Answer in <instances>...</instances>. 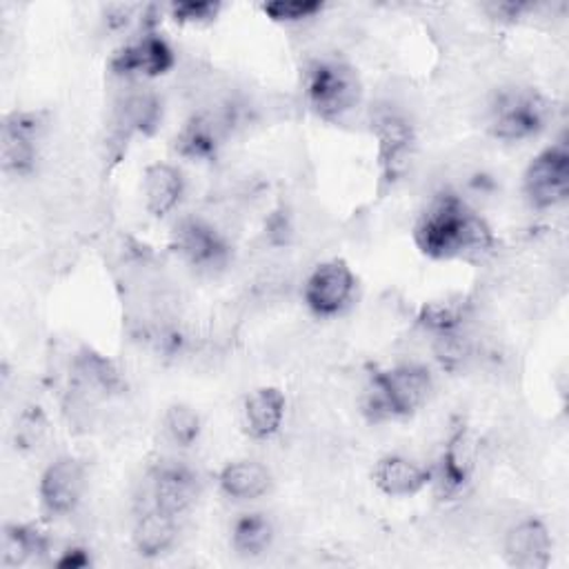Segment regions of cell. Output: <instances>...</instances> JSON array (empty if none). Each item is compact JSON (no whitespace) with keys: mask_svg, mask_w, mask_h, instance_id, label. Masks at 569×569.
Returning a JSON list of instances; mask_svg holds the SVG:
<instances>
[{"mask_svg":"<svg viewBox=\"0 0 569 569\" xmlns=\"http://www.w3.org/2000/svg\"><path fill=\"white\" fill-rule=\"evenodd\" d=\"M164 431L178 447H191L200 438V416L189 405L176 402L164 411Z\"/></svg>","mask_w":569,"mask_h":569,"instance_id":"484cf974","label":"cell"},{"mask_svg":"<svg viewBox=\"0 0 569 569\" xmlns=\"http://www.w3.org/2000/svg\"><path fill=\"white\" fill-rule=\"evenodd\" d=\"M487 9L493 16H498V18H518L525 9H529V4H522V2H498V4H489Z\"/></svg>","mask_w":569,"mask_h":569,"instance_id":"1f68e13d","label":"cell"},{"mask_svg":"<svg viewBox=\"0 0 569 569\" xmlns=\"http://www.w3.org/2000/svg\"><path fill=\"white\" fill-rule=\"evenodd\" d=\"M87 489L84 465L73 456H60L51 460L38 482L40 507L47 516L60 518L78 509Z\"/></svg>","mask_w":569,"mask_h":569,"instance_id":"52a82bcc","label":"cell"},{"mask_svg":"<svg viewBox=\"0 0 569 569\" xmlns=\"http://www.w3.org/2000/svg\"><path fill=\"white\" fill-rule=\"evenodd\" d=\"M371 129L378 140V160L382 167V178L393 182L409 164L413 129L409 120L391 107H380L373 111Z\"/></svg>","mask_w":569,"mask_h":569,"instance_id":"ba28073f","label":"cell"},{"mask_svg":"<svg viewBox=\"0 0 569 569\" xmlns=\"http://www.w3.org/2000/svg\"><path fill=\"white\" fill-rule=\"evenodd\" d=\"M476 453L478 449L469 427L456 425L440 453V465L433 471V480H438L445 496H456L469 485L476 469Z\"/></svg>","mask_w":569,"mask_h":569,"instance_id":"4fadbf2b","label":"cell"},{"mask_svg":"<svg viewBox=\"0 0 569 569\" xmlns=\"http://www.w3.org/2000/svg\"><path fill=\"white\" fill-rule=\"evenodd\" d=\"M162 109H160V100L156 98V93L140 89V91H131L124 96L122 104H120V122L136 133H153L158 122H160Z\"/></svg>","mask_w":569,"mask_h":569,"instance_id":"d4e9b609","label":"cell"},{"mask_svg":"<svg viewBox=\"0 0 569 569\" xmlns=\"http://www.w3.org/2000/svg\"><path fill=\"white\" fill-rule=\"evenodd\" d=\"M133 547L142 558H158L167 553L178 538V518L149 505L133 525Z\"/></svg>","mask_w":569,"mask_h":569,"instance_id":"ac0fdd59","label":"cell"},{"mask_svg":"<svg viewBox=\"0 0 569 569\" xmlns=\"http://www.w3.org/2000/svg\"><path fill=\"white\" fill-rule=\"evenodd\" d=\"M273 542V522L262 511H249L233 520L231 527V547L238 556L258 558Z\"/></svg>","mask_w":569,"mask_h":569,"instance_id":"44dd1931","label":"cell"},{"mask_svg":"<svg viewBox=\"0 0 569 569\" xmlns=\"http://www.w3.org/2000/svg\"><path fill=\"white\" fill-rule=\"evenodd\" d=\"M220 491L231 500H256L271 487V473L256 460H233L218 473Z\"/></svg>","mask_w":569,"mask_h":569,"instance_id":"d6986e66","label":"cell"},{"mask_svg":"<svg viewBox=\"0 0 569 569\" xmlns=\"http://www.w3.org/2000/svg\"><path fill=\"white\" fill-rule=\"evenodd\" d=\"M431 387V373L422 365L405 362L391 369H380L371 373L365 407L373 420L405 418L427 402Z\"/></svg>","mask_w":569,"mask_h":569,"instance_id":"7a4b0ae2","label":"cell"},{"mask_svg":"<svg viewBox=\"0 0 569 569\" xmlns=\"http://www.w3.org/2000/svg\"><path fill=\"white\" fill-rule=\"evenodd\" d=\"M418 249L436 260L480 256L493 247L489 224L456 193H438L416 224Z\"/></svg>","mask_w":569,"mask_h":569,"instance_id":"6da1fadb","label":"cell"},{"mask_svg":"<svg viewBox=\"0 0 569 569\" xmlns=\"http://www.w3.org/2000/svg\"><path fill=\"white\" fill-rule=\"evenodd\" d=\"M218 142L220 136L216 122L204 116H193L176 136V151L191 160H209L216 156Z\"/></svg>","mask_w":569,"mask_h":569,"instance_id":"cb8c5ba5","label":"cell"},{"mask_svg":"<svg viewBox=\"0 0 569 569\" xmlns=\"http://www.w3.org/2000/svg\"><path fill=\"white\" fill-rule=\"evenodd\" d=\"M42 431H44V420L40 418V411L22 413V418L18 420V427H16V433H18V440L22 447H33L40 440Z\"/></svg>","mask_w":569,"mask_h":569,"instance_id":"f546056e","label":"cell"},{"mask_svg":"<svg viewBox=\"0 0 569 569\" xmlns=\"http://www.w3.org/2000/svg\"><path fill=\"white\" fill-rule=\"evenodd\" d=\"M522 189L529 204L536 209H551L567 200L569 151L562 142L551 144L531 158L522 176Z\"/></svg>","mask_w":569,"mask_h":569,"instance_id":"5b68a950","label":"cell"},{"mask_svg":"<svg viewBox=\"0 0 569 569\" xmlns=\"http://www.w3.org/2000/svg\"><path fill=\"white\" fill-rule=\"evenodd\" d=\"M89 565H91V558H89L87 549H82V547H69L56 560V567H60V569H82V567H89Z\"/></svg>","mask_w":569,"mask_h":569,"instance_id":"4dcf8cb0","label":"cell"},{"mask_svg":"<svg viewBox=\"0 0 569 569\" xmlns=\"http://www.w3.org/2000/svg\"><path fill=\"white\" fill-rule=\"evenodd\" d=\"M176 62L171 44L153 29H147L140 38L124 44L111 58V71L118 76L156 78L167 73Z\"/></svg>","mask_w":569,"mask_h":569,"instance_id":"30bf717a","label":"cell"},{"mask_svg":"<svg viewBox=\"0 0 569 569\" xmlns=\"http://www.w3.org/2000/svg\"><path fill=\"white\" fill-rule=\"evenodd\" d=\"M220 11V2L213 0H182L171 4V18L180 24L211 22Z\"/></svg>","mask_w":569,"mask_h":569,"instance_id":"83f0119b","label":"cell"},{"mask_svg":"<svg viewBox=\"0 0 569 569\" xmlns=\"http://www.w3.org/2000/svg\"><path fill=\"white\" fill-rule=\"evenodd\" d=\"M42 122L38 113L29 111H13L4 118L2 124V142H0V158H2V169L7 173L24 176L33 169L36 164V140Z\"/></svg>","mask_w":569,"mask_h":569,"instance_id":"8fae6325","label":"cell"},{"mask_svg":"<svg viewBox=\"0 0 569 569\" xmlns=\"http://www.w3.org/2000/svg\"><path fill=\"white\" fill-rule=\"evenodd\" d=\"M551 533L538 518H525L505 533V560L518 569H545L551 560Z\"/></svg>","mask_w":569,"mask_h":569,"instance_id":"5bb4252c","label":"cell"},{"mask_svg":"<svg viewBox=\"0 0 569 569\" xmlns=\"http://www.w3.org/2000/svg\"><path fill=\"white\" fill-rule=\"evenodd\" d=\"M287 400L278 387L253 389L242 405L244 429L256 440H267L282 427Z\"/></svg>","mask_w":569,"mask_h":569,"instance_id":"e0dca14e","label":"cell"},{"mask_svg":"<svg viewBox=\"0 0 569 569\" xmlns=\"http://www.w3.org/2000/svg\"><path fill=\"white\" fill-rule=\"evenodd\" d=\"M549 118L547 100L533 89H502L489 107V131L505 142H520L538 136Z\"/></svg>","mask_w":569,"mask_h":569,"instance_id":"277c9868","label":"cell"},{"mask_svg":"<svg viewBox=\"0 0 569 569\" xmlns=\"http://www.w3.org/2000/svg\"><path fill=\"white\" fill-rule=\"evenodd\" d=\"M173 249L184 262L204 271L224 267L229 258L227 240L200 218H184L176 224Z\"/></svg>","mask_w":569,"mask_h":569,"instance_id":"9c48e42d","label":"cell"},{"mask_svg":"<svg viewBox=\"0 0 569 569\" xmlns=\"http://www.w3.org/2000/svg\"><path fill=\"white\" fill-rule=\"evenodd\" d=\"M262 11L267 18L276 22H300L313 18L322 11V2L318 0H273L264 2Z\"/></svg>","mask_w":569,"mask_h":569,"instance_id":"4316f807","label":"cell"},{"mask_svg":"<svg viewBox=\"0 0 569 569\" xmlns=\"http://www.w3.org/2000/svg\"><path fill=\"white\" fill-rule=\"evenodd\" d=\"M184 193V178L178 167L169 162H153L142 173V196L144 209L153 218H164L171 213Z\"/></svg>","mask_w":569,"mask_h":569,"instance_id":"2e32d148","label":"cell"},{"mask_svg":"<svg viewBox=\"0 0 569 569\" xmlns=\"http://www.w3.org/2000/svg\"><path fill=\"white\" fill-rule=\"evenodd\" d=\"M305 93L309 107L329 122H338L360 104L358 73L338 60L313 62L307 71Z\"/></svg>","mask_w":569,"mask_h":569,"instance_id":"3957f363","label":"cell"},{"mask_svg":"<svg viewBox=\"0 0 569 569\" xmlns=\"http://www.w3.org/2000/svg\"><path fill=\"white\" fill-rule=\"evenodd\" d=\"M198 476L182 462H162L151 471V505L169 516H182L198 498Z\"/></svg>","mask_w":569,"mask_h":569,"instance_id":"7c38bea8","label":"cell"},{"mask_svg":"<svg viewBox=\"0 0 569 569\" xmlns=\"http://www.w3.org/2000/svg\"><path fill=\"white\" fill-rule=\"evenodd\" d=\"M467 316H469V300L462 296H451V298L431 300L422 305L418 313V322L433 336H442V333L460 331Z\"/></svg>","mask_w":569,"mask_h":569,"instance_id":"7402d4cb","label":"cell"},{"mask_svg":"<svg viewBox=\"0 0 569 569\" xmlns=\"http://www.w3.org/2000/svg\"><path fill=\"white\" fill-rule=\"evenodd\" d=\"M356 293V276L345 260L331 258L313 267L305 280L302 298L311 313L329 318L342 313Z\"/></svg>","mask_w":569,"mask_h":569,"instance_id":"8992f818","label":"cell"},{"mask_svg":"<svg viewBox=\"0 0 569 569\" xmlns=\"http://www.w3.org/2000/svg\"><path fill=\"white\" fill-rule=\"evenodd\" d=\"M129 16H131V7H122V4H116L107 11V24L109 27H122L129 22Z\"/></svg>","mask_w":569,"mask_h":569,"instance_id":"d6a6232c","label":"cell"},{"mask_svg":"<svg viewBox=\"0 0 569 569\" xmlns=\"http://www.w3.org/2000/svg\"><path fill=\"white\" fill-rule=\"evenodd\" d=\"M431 480H433V469L400 453H389L380 458L373 467L376 487L391 498L416 496Z\"/></svg>","mask_w":569,"mask_h":569,"instance_id":"9a60e30c","label":"cell"},{"mask_svg":"<svg viewBox=\"0 0 569 569\" xmlns=\"http://www.w3.org/2000/svg\"><path fill=\"white\" fill-rule=\"evenodd\" d=\"M47 549H49V540L38 527L13 522V525H7L2 533L0 565L7 569L22 567L24 562L42 556Z\"/></svg>","mask_w":569,"mask_h":569,"instance_id":"ffe728a7","label":"cell"},{"mask_svg":"<svg viewBox=\"0 0 569 569\" xmlns=\"http://www.w3.org/2000/svg\"><path fill=\"white\" fill-rule=\"evenodd\" d=\"M76 376L80 382L100 393H116L122 387V376L118 367L102 353L84 347L76 358Z\"/></svg>","mask_w":569,"mask_h":569,"instance_id":"603a6c76","label":"cell"},{"mask_svg":"<svg viewBox=\"0 0 569 569\" xmlns=\"http://www.w3.org/2000/svg\"><path fill=\"white\" fill-rule=\"evenodd\" d=\"M436 356L449 369L460 367L465 362V358L469 356L467 338L460 331L436 336Z\"/></svg>","mask_w":569,"mask_h":569,"instance_id":"f1b7e54d","label":"cell"}]
</instances>
